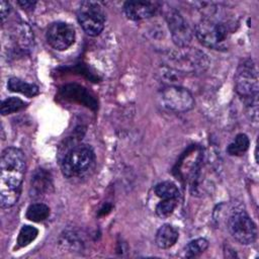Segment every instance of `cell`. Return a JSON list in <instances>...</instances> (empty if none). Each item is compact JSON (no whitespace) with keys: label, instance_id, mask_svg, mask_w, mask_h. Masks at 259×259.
Here are the masks:
<instances>
[{"label":"cell","instance_id":"13","mask_svg":"<svg viewBox=\"0 0 259 259\" xmlns=\"http://www.w3.org/2000/svg\"><path fill=\"white\" fill-rule=\"evenodd\" d=\"M52 187V179L50 173L45 169H37L31 179L30 195L33 197H39L50 191Z\"/></svg>","mask_w":259,"mask_h":259},{"label":"cell","instance_id":"8","mask_svg":"<svg viewBox=\"0 0 259 259\" xmlns=\"http://www.w3.org/2000/svg\"><path fill=\"white\" fill-rule=\"evenodd\" d=\"M162 104L175 112H186L193 108L194 98L192 94L183 87L170 85L160 92Z\"/></svg>","mask_w":259,"mask_h":259},{"label":"cell","instance_id":"15","mask_svg":"<svg viewBox=\"0 0 259 259\" xmlns=\"http://www.w3.org/2000/svg\"><path fill=\"white\" fill-rule=\"evenodd\" d=\"M7 87L12 92L21 93L27 97H33L39 93V88L35 84L24 82L23 80L12 77L8 80Z\"/></svg>","mask_w":259,"mask_h":259},{"label":"cell","instance_id":"6","mask_svg":"<svg viewBox=\"0 0 259 259\" xmlns=\"http://www.w3.org/2000/svg\"><path fill=\"white\" fill-rule=\"evenodd\" d=\"M77 19L88 35L96 36L103 30L106 17L100 3L83 1L78 7Z\"/></svg>","mask_w":259,"mask_h":259},{"label":"cell","instance_id":"11","mask_svg":"<svg viewBox=\"0 0 259 259\" xmlns=\"http://www.w3.org/2000/svg\"><path fill=\"white\" fill-rule=\"evenodd\" d=\"M62 97L65 99L76 101L82 105H85L93 110L97 108V100L94 96L84 87L77 84H68L60 89Z\"/></svg>","mask_w":259,"mask_h":259},{"label":"cell","instance_id":"22","mask_svg":"<svg viewBox=\"0 0 259 259\" xmlns=\"http://www.w3.org/2000/svg\"><path fill=\"white\" fill-rule=\"evenodd\" d=\"M176 205H177V199L176 198L163 199L161 202H159L157 204L156 213H157L158 217H160L162 219L168 218L170 214H172Z\"/></svg>","mask_w":259,"mask_h":259},{"label":"cell","instance_id":"3","mask_svg":"<svg viewBox=\"0 0 259 259\" xmlns=\"http://www.w3.org/2000/svg\"><path fill=\"white\" fill-rule=\"evenodd\" d=\"M236 92L244 98L248 107L257 106L258 96V73L254 62L251 59L244 60L235 74Z\"/></svg>","mask_w":259,"mask_h":259},{"label":"cell","instance_id":"12","mask_svg":"<svg viewBox=\"0 0 259 259\" xmlns=\"http://www.w3.org/2000/svg\"><path fill=\"white\" fill-rule=\"evenodd\" d=\"M123 10L127 18L132 20H142L152 17L157 8L154 3L148 1H127L123 5Z\"/></svg>","mask_w":259,"mask_h":259},{"label":"cell","instance_id":"14","mask_svg":"<svg viewBox=\"0 0 259 259\" xmlns=\"http://www.w3.org/2000/svg\"><path fill=\"white\" fill-rule=\"evenodd\" d=\"M178 237V231L173 226L166 224L158 229L155 237V242L159 248L168 249L176 243Z\"/></svg>","mask_w":259,"mask_h":259},{"label":"cell","instance_id":"2","mask_svg":"<svg viewBox=\"0 0 259 259\" xmlns=\"http://www.w3.org/2000/svg\"><path fill=\"white\" fill-rule=\"evenodd\" d=\"M95 154L88 145H77L66 152L61 162V170L65 177H81L92 169Z\"/></svg>","mask_w":259,"mask_h":259},{"label":"cell","instance_id":"21","mask_svg":"<svg viewBox=\"0 0 259 259\" xmlns=\"http://www.w3.org/2000/svg\"><path fill=\"white\" fill-rule=\"evenodd\" d=\"M38 231L36 228L25 225L23 226L18 234L17 237V245L18 247H25L29 245L36 237H37Z\"/></svg>","mask_w":259,"mask_h":259},{"label":"cell","instance_id":"20","mask_svg":"<svg viewBox=\"0 0 259 259\" xmlns=\"http://www.w3.org/2000/svg\"><path fill=\"white\" fill-rule=\"evenodd\" d=\"M207 247L208 241L204 238H197L195 240H192L186 245L184 249L185 256L188 258L198 256L199 254L203 253L207 249Z\"/></svg>","mask_w":259,"mask_h":259},{"label":"cell","instance_id":"1","mask_svg":"<svg viewBox=\"0 0 259 259\" xmlns=\"http://www.w3.org/2000/svg\"><path fill=\"white\" fill-rule=\"evenodd\" d=\"M26 160L23 152L15 147L6 148L0 159V204L3 208L13 206L20 195Z\"/></svg>","mask_w":259,"mask_h":259},{"label":"cell","instance_id":"18","mask_svg":"<svg viewBox=\"0 0 259 259\" xmlns=\"http://www.w3.org/2000/svg\"><path fill=\"white\" fill-rule=\"evenodd\" d=\"M154 191L156 195L162 199H170V198L177 199L180 194L176 184L171 181H163L158 183L155 186Z\"/></svg>","mask_w":259,"mask_h":259},{"label":"cell","instance_id":"4","mask_svg":"<svg viewBox=\"0 0 259 259\" xmlns=\"http://www.w3.org/2000/svg\"><path fill=\"white\" fill-rule=\"evenodd\" d=\"M168 60L169 66L181 73H203L209 65V60L203 52L187 47L169 55Z\"/></svg>","mask_w":259,"mask_h":259},{"label":"cell","instance_id":"5","mask_svg":"<svg viewBox=\"0 0 259 259\" xmlns=\"http://www.w3.org/2000/svg\"><path fill=\"white\" fill-rule=\"evenodd\" d=\"M194 31L197 39L203 46L212 50L226 49L228 29L224 23L206 17L195 25Z\"/></svg>","mask_w":259,"mask_h":259},{"label":"cell","instance_id":"16","mask_svg":"<svg viewBox=\"0 0 259 259\" xmlns=\"http://www.w3.org/2000/svg\"><path fill=\"white\" fill-rule=\"evenodd\" d=\"M250 141L245 134H238L227 147V153L231 156H241L249 148Z\"/></svg>","mask_w":259,"mask_h":259},{"label":"cell","instance_id":"19","mask_svg":"<svg viewBox=\"0 0 259 259\" xmlns=\"http://www.w3.org/2000/svg\"><path fill=\"white\" fill-rule=\"evenodd\" d=\"M25 106H26V103L23 100H21L20 98L9 97L2 101L1 107H0V112L2 115H7V114L17 112V111L23 109Z\"/></svg>","mask_w":259,"mask_h":259},{"label":"cell","instance_id":"9","mask_svg":"<svg viewBox=\"0 0 259 259\" xmlns=\"http://www.w3.org/2000/svg\"><path fill=\"white\" fill-rule=\"evenodd\" d=\"M165 19L171 33L173 42L178 48H186L192 39V31L184 17L174 8H168Z\"/></svg>","mask_w":259,"mask_h":259},{"label":"cell","instance_id":"24","mask_svg":"<svg viewBox=\"0 0 259 259\" xmlns=\"http://www.w3.org/2000/svg\"><path fill=\"white\" fill-rule=\"evenodd\" d=\"M18 4L22 7V8H33V6L35 5V2L34 1H18Z\"/></svg>","mask_w":259,"mask_h":259},{"label":"cell","instance_id":"10","mask_svg":"<svg viewBox=\"0 0 259 259\" xmlns=\"http://www.w3.org/2000/svg\"><path fill=\"white\" fill-rule=\"evenodd\" d=\"M47 40L53 49L65 51L75 41V28L67 22H54L47 30Z\"/></svg>","mask_w":259,"mask_h":259},{"label":"cell","instance_id":"23","mask_svg":"<svg viewBox=\"0 0 259 259\" xmlns=\"http://www.w3.org/2000/svg\"><path fill=\"white\" fill-rule=\"evenodd\" d=\"M10 11V5L6 1H1L0 2V14H1V19L4 20L5 17L8 15Z\"/></svg>","mask_w":259,"mask_h":259},{"label":"cell","instance_id":"17","mask_svg":"<svg viewBox=\"0 0 259 259\" xmlns=\"http://www.w3.org/2000/svg\"><path fill=\"white\" fill-rule=\"evenodd\" d=\"M50 215V207L46 205L45 203H32L30 204L27 209L25 217L27 220L34 222V223H39L48 219Z\"/></svg>","mask_w":259,"mask_h":259},{"label":"cell","instance_id":"7","mask_svg":"<svg viewBox=\"0 0 259 259\" xmlns=\"http://www.w3.org/2000/svg\"><path fill=\"white\" fill-rule=\"evenodd\" d=\"M228 230L240 244L249 245L255 242L257 228L245 210H236L228 219Z\"/></svg>","mask_w":259,"mask_h":259}]
</instances>
